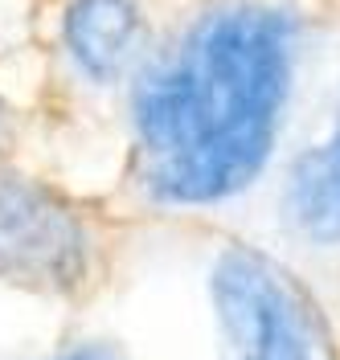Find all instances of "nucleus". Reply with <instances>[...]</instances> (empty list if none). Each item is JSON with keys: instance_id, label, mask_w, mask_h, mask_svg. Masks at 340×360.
<instances>
[{"instance_id": "obj_8", "label": "nucleus", "mask_w": 340, "mask_h": 360, "mask_svg": "<svg viewBox=\"0 0 340 360\" xmlns=\"http://www.w3.org/2000/svg\"><path fill=\"white\" fill-rule=\"evenodd\" d=\"M0 135H4V107H0Z\"/></svg>"}, {"instance_id": "obj_3", "label": "nucleus", "mask_w": 340, "mask_h": 360, "mask_svg": "<svg viewBox=\"0 0 340 360\" xmlns=\"http://www.w3.org/2000/svg\"><path fill=\"white\" fill-rule=\"evenodd\" d=\"M91 262V229L62 193L0 172V283L62 295L87 283Z\"/></svg>"}, {"instance_id": "obj_1", "label": "nucleus", "mask_w": 340, "mask_h": 360, "mask_svg": "<svg viewBox=\"0 0 340 360\" xmlns=\"http://www.w3.org/2000/svg\"><path fill=\"white\" fill-rule=\"evenodd\" d=\"M295 21L275 4L205 13L136 86L144 188L164 205H213L254 184L291 94Z\"/></svg>"}, {"instance_id": "obj_5", "label": "nucleus", "mask_w": 340, "mask_h": 360, "mask_svg": "<svg viewBox=\"0 0 340 360\" xmlns=\"http://www.w3.org/2000/svg\"><path fill=\"white\" fill-rule=\"evenodd\" d=\"M287 217L312 242H340V152L332 143L295 160L287 176Z\"/></svg>"}, {"instance_id": "obj_2", "label": "nucleus", "mask_w": 340, "mask_h": 360, "mask_svg": "<svg viewBox=\"0 0 340 360\" xmlns=\"http://www.w3.org/2000/svg\"><path fill=\"white\" fill-rule=\"evenodd\" d=\"M209 291L234 360H336L316 299L267 254L229 246L213 266Z\"/></svg>"}, {"instance_id": "obj_6", "label": "nucleus", "mask_w": 340, "mask_h": 360, "mask_svg": "<svg viewBox=\"0 0 340 360\" xmlns=\"http://www.w3.org/2000/svg\"><path fill=\"white\" fill-rule=\"evenodd\" d=\"M58 360H119L115 352H107V348H74V352H66V356Z\"/></svg>"}, {"instance_id": "obj_7", "label": "nucleus", "mask_w": 340, "mask_h": 360, "mask_svg": "<svg viewBox=\"0 0 340 360\" xmlns=\"http://www.w3.org/2000/svg\"><path fill=\"white\" fill-rule=\"evenodd\" d=\"M328 143H332V148H336V152H340V127H336V131H332V139H328Z\"/></svg>"}, {"instance_id": "obj_4", "label": "nucleus", "mask_w": 340, "mask_h": 360, "mask_svg": "<svg viewBox=\"0 0 340 360\" xmlns=\"http://www.w3.org/2000/svg\"><path fill=\"white\" fill-rule=\"evenodd\" d=\"M62 37L78 74L103 86L136 62L144 41V13L136 0H70Z\"/></svg>"}]
</instances>
